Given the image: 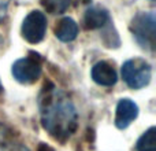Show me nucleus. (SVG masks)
Segmentation results:
<instances>
[{"instance_id":"7","label":"nucleus","mask_w":156,"mask_h":151,"mask_svg":"<svg viewBox=\"0 0 156 151\" xmlns=\"http://www.w3.org/2000/svg\"><path fill=\"white\" fill-rule=\"evenodd\" d=\"M92 78L94 83H97L99 85H104V87H111L116 83L118 76L116 72L114 69V66L110 62H97L96 65L92 68Z\"/></svg>"},{"instance_id":"9","label":"nucleus","mask_w":156,"mask_h":151,"mask_svg":"<svg viewBox=\"0 0 156 151\" xmlns=\"http://www.w3.org/2000/svg\"><path fill=\"white\" fill-rule=\"evenodd\" d=\"M55 35L63 43H69V41H73L78 35V25L73 18H66L60 19L59 24H58L56 29H55Z\"/></svg>"},{"instance_id":"11","label":"nucleus","mask_w":156,"mask_h":151,"mask_svg":"<svg viewBox=\"0 0 156 151\" xmlns=\"http://www.w3.org/2000/svg\"><path fill=\"white\" fill-rule=\"evenodd\" d=\"M71 0H43L44 7L51 14H62L69 8Z\"/></svg>"},{"instance_id":"3","label":"nucleus","mask_w":156,"mask_h":151,"mask_svg":"<svg viewBox=\"0 0 156 151\" xmlns=\"http://www.w3.org/2000/svg\"><path fill=\"white\" fill-rule=\"evenodd\" d=\"M155 14L140 13L132 22V32L141 47L154 51L155 48Z\"/></svg>"},{"instance_id":"16","label":"nucleus","mask_w":156,"mask_h":151,"mask_svg":"<svg viewBox=\"0 0 156 151\" xmlns=\"http://www.w3.org/2000/svg\"><path fill=\"white\" fill-rule=\"evenodd\" d=\"M22 151H29V150H27V149H23V150H22Z\"/></svg>"},{"instance_id":"6","label":"nucleus","mask_w":156,"mask_h":151,"mask_svg":"<svg viewBox=\"0 0 156 151\" xmlns=\"http://www.w3.org/2000/svg\"><path fill=\"white\" fill-rule=\"evenodd\" d=\"M138 116V106L130 99H121L116 106L115 125L118 129H126Z\"/></svg>"},{"instance_id":"10","label":"nucleus","mask_w":156,"mask_h":151,"mask_svg":"<svg viewBox=\"0 0 156 151\" xmlns=\"http://www.w3.org/2000/svg\"><path fill=\"white\" fill-rule=\"evenodd\" d=\"M137 151H156V128L151 127L136 144Z\"/></svg>"},{"instance_id":"13","label":"nucleus","mask_w":156,"mask_h":151,"mask_svg":"<svg viewBox=\"0 0 156 151\" xmlns=\"http://www.w3.org/2000/svg\"><path fill=\"white\" fill-rule=\"evenodd\" d=\"M7 7H8V0H0V22L7 15Z\"/></svg>"},{"instance_id":"12","label":"nucleus","mask_w":156,"mask_h":151,"mask_svg":"<svg viewBox=\"0 0 156 151\" xmlns=\"http://www.w3.org/2000/svg\"><path fill=\"white\" fill-rule=\"evenodd\" d=\"M11 140V131L5 127L3 122H0V147H4Z\"/></svg>"},{"instance_id":"4","label":"nucleus","mask_w":156,"mask_h":151,"mask_svg":"<svg viewBox=\"0 0 156 151\" xmlns=\"http://www.w3.org/2000/svg\"><path fill=\"white\" fill-rule=\"evenodd\" d=\"M47 32V18L41 11H32L22 22V36L32 44L40 43Z\"/></svg>"},{"instance_id":"15","label":"nucleus","mask_w":156,"mask_h":151,"mask_svg":"<svg viewBox=\"0 0 156 151\" xmlns=\"http://www.w3.org/2000/svg\"><path fill=\"white\" fill-rule=\"evenodd\" d=\"M2 92H3V87H2V84H0V95H2Z\"/></svg>"},{"instance_id":"1","label":"nucleus","mask_w":156,"mask_h":151,"mask_svg":"<svg viewBox=\"0 0 156 151\" xmlns=\"http://www.w3.org/2000/svg\"><path fill=\"white\" fill-rule=\"evenodd\" d=\"M41 124L54 139L66 142L77 129L78 114L69 96L52 84H45L38 96Z\"/></svg>"},{"instance_id":"8","label":"nucleus","mask_w":156,"mask_h":151,"mask_svg":"<svg viewBox=\"0 0 156 151\" xmlns=\"http://www.w3.org/2000/svg\"><path fill=\"white\" fill-rule=\"evenodd\" d=\"M108 19H110V17H108L107 10L99 7V6H94V7H90L85 11L83 24H85L86 29H99L107 24Z\"/></svg>"},{"instance_id":"2","label":"nucleus","mask_w":156,"mask_h":151,"mask_svg":"<svg viewBox=\"0 0 156 151\" xmlns=\"http://www.w3.org/2000/svg\"><path fill=\"white\" fill-rule=\"evenodd\" d=\"M122 77L133 89H140L148 85L152 77L151 65L143 58L129 59L122 66Z\"/></svg>"},{"instance_id":"14","label":"nucleus","mask_w":156,"mask_h":151,"mask_svg":"<svg viewBox=\"0 0 156 151\" xmlns=\"http://www.w3.org/2000/svg\"><path fill=\"white\" fill-rule=\"evenodd\" d=\"M38 151H54V149H51L49 146H47V144L41 143V146L38 147Z\"/></svg>"},{"instance_id":"5","label":"nucleus","mask_w":156,"mask_h":151,"mask_svg":"<svg viewBox=\"0 0 156 151\" xmlns=\"http://www.w3.org/2000/svg\"><path fill=\"white\" fill-rule=\"evenodd\" d=\"M12 76L21 84H33L41 76V66L33 58H22L12 65Z\"/></svg>"}]
</instances>
